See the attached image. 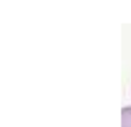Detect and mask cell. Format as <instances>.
<instances>
[{
    "label": "cell",
    "mask_w": 131,
    "mask_h": 127,
    "mask_svg": "<svg viewBox=\"0 0 131 127\" xmlns=\"http://www.w3.org/2000/svg\"><path fill=\"white\" fill-rule=\"evenodd\" d=\"M122 127H131V107L122 109Z\"/></svg>",
    "instance_id": "obj_1"
}]
</instances>
